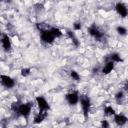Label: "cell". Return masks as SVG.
Returning a JSON list of instances; mask_svg holds the SVG:
<instances>
[{
    "label": "cell",
    "instance_id": "cell-1",
    "mask_svg": "<svg viewBox=\"0 0 128 128\" xmlns=\"http://www.w3.org/2000/svg\"><path fill=\"white\" fill-rule=\"evenodd\" d=\"M32 106H33V104L31 102H27V103L14 102V103H12V107L11 108L19 116H21V117H23L25 119H28L29 116L31 115Z\"/></svg>",
    "mask_w": 128,
    "mask_h": 128
},
{
    "label": "cell",
    "instance_id": "cell-2",
    "mask_svg": "<svg viewBox=\"0 0 128 128\" xmlns=\"http://www.w3.org/2000/svg\"><path fill=\"white\" fill-rule=\"evenodd\" d=\"M79 103H80V107H81V110H82V113H83V116L85 119L88 118L89 116V112H90V109H91V99L89 96L87 95H82L80 96V99H79Z\"/></svg>",
    "mask_w": 128,
    "mask_h": 128
},
{
    "label": "cell",
    "instance_id": "cell-3",
    "mask_svg": "<svg viewBox=\"0 0 128 128\" xmlns=\"http://www.w3.org/2000/svg\"><path fill=\"white\" fill-rule=\"evenodd\" d=\"M0 83L3 87H5L7 89H12L16 85V81L14 80V78H12L11 76L6 75V74L0 75Z\"/></svg>",
    "mask_w": 128,
    "mask_h": 128
},
{
    "label": "cell",
    "instance_id": "cell-4",
    "mask_svg": "<svg viewBox=\"0 0 128 128\" xmlns=\"http://www.w3.org/2000/svg\"><path fill=\"white\" fill-rule=\"evenodd\" d=\"M40 39L43 43H46V44H52L55 41V37L50 32L49 28L40 30Z\"/></svg>",
    "mask_w": 128,
    "mask_h": 128
},
{
    "label": "cell",
    "instance_id": "cell-5",
    "mask_svg": "<svg viewBox=\"0 0 128 128\" xmlns=\"http://www.w3.org/2000/svg\"><path fill=\"white\" fill-rule=\"evenodd\" d=\"M79 99H80V95H79L78 91H70L65 95L66 102L71 106L77 105L79 103Z\"/></svg>",
    "mask_w": 128,
    "mask_h": 128
},
{
    "label": "cell",
    "instance_id": "cell-6",
    "mask_svg": "<svg viewBox=\"0 0 128 128\" xmlns=\"http://www.w3.org/2000/svg\"><path fill=\"white\" fill-rule=\"evenodd\" d=\"M35 102H36V105L39 109V111H46L48 112L50 110V104L49 102L47 101V99L43 96H37L35 98Z\"/></svg>",
    "mask_w": 128,
    "mask_h": 128
},
{
    "label": "cell",
    "instance_id": "cell-7",
    "mask_svg": "<svg viewBox=\"0 0 128 128\" xmlns=\"http://www.w3.org/2000/svg\"><path fill=\"white\" fill-rule=\"evenodd\" d=\"M87 31H88L89 35L91 37H93L94 39H96V40H101L103 38V36H104V33L95 24H92L91 26H89L87 28Z\"/></svg>",
    "mask_w": 128,
    "mask_h": 128
},
{
    "label": "cell",
    "instance_id": "cell-8",
    "mask_svg": "<svg viewBox=\"0 0 128 128\" xmlns=\"http://www.w3.org/2000/svg\"><path fill=\"white\" fill-rule=\"evenodd\" d=\"M0 42H1V46H2L4 51L8 52V51L11 50V48H12V41H11V38H10V36L8 34L3 33L1 35Z\"/></svg>",
    "mask_w": 128,
    "mask_h": 128
},
{
    "label": "cell",
    "instance_id": "cell-9",
    "mask_svg": "<svg viewBox=\"0 0 128 128\" xmlns=\"http://www.w3.org/2000/svg\"><path fill=\"white\" fill-rule=\"evenodd\" d=\"M115 10L117 12V14L121 17V18H126L128 15V9L127 6L123 3V2H117L115 4Z\"/></svg>",
    "mask_w": 128,
    "mask_h": 128
},
{
    "label": "cell",
    "instance_id": "cell-10",
    "mask_svg": "<svg viewBox=\"0 0 128 128\" xmlns=\"http://www.w3.org/2000/svg\"><path fill=\"white\" fill-rule=\"evenodd\" d=\"M114 123L119 126V127H123L124 125H126L127 123V117L122 114V113H116L114 116Z\"/></svg>",
    "mask_w": 128,
    "mask_h": 128
},
{
    "label": "cell",
    "instance_id": "cell-11",
    "mask_svg": "<svg viewBox=\"0 0 128 128\" xmlns=\"http://www.w3.org/2000/svg\"><path fill=\"white\" fill-rule=\"evenodd\" d=\"M114 68H115V63H113L112 61L109 60V61H107V62L104 64V66L102 67L101 73L104 74V75H107V74L111 73V72L114 70Z\"/></svg>",
    "mask_w": 128,
    "mask_h": 128
},
{
    "label": "cell",
    "instance_id": "cell-12",
    "mask_svg": "<svg viewBox=\"0 0 128 128\" xmlns=\"http://www.w3.org/2000/svg\"><path fill=\"white\" fill-rule=\"evenodd\" d=\"M47 115H48V112H46V111H39V112L34 116L33 123H34V124H40V123H42V122L46 119Z\"/></svg>",
    "mask_w": 128,
    "mask_h": 128
},
{
    "label": "cell",
    "instance_id": "cell-13",
    "mask_svg": "<svg viewBox=\"0 0 128 128\" xmlns=\"http://www.w3.org/2000/svg\"><path fill=\"white\" fill-rule=\"evenodd\" d=\"M109 60L112 61L113 63H120L123 62V58L121 57V55L117 52H112L109 56Z\"/></svg>",
    "mask_w": 128,
    "mask_h": 128
},
{
    "label": "cell",
    "instance_id": "cell-14",
    "mask_svg": "<svg viewBox=\"0 0 128 128\" xmlns=\"http://www.w3.org/2000/svg\"><path fill=\"white\" fill-rule=\"evenodd\" d=\"M67 34H68V36H69V38L71 39V41H72V43L74 44V46H76V47H78V46L80 45V42H79V40H78V38L76 37V35H75V32H74L73 30H68V31H67Z\"/></svg>",
    "mask_w": 128,
    "mask_h": 128
},
{
    "label": "cell",
    "instance_id": "cell-15",
    "mask_svg": "<svg viewBox=\"0 0 128 128\" xmlns=\"http://www.w3.org/2000/svg\"><path fill=\"white\" fill-rule=\"evenodd\" d=\"M49 30H50V32L52 33V35L55 37V39L56 38H60V37H62V35H63V32L61 31V29L60 28H58V27H50L49 28Z\"/></svg>",
    "mask_w": 128,
    "mask_h": 128
},
{
    "label": "cell",
    "instance_id": "cell-16",
    "mask_svg": "<svg viewBox=\"0 0 128 128\" xmlns=\"http://www.w3.org/2000/svg\"><path fill=\"white\" fill-rule=\"evenodd\" d=\"M115 100H116V102L118 103V104H121L122 102H123V100L125 99V92H124V90H119L116 94H115Z\"/></svg>",
    "mask_w": 128,
    "mask_h": 128
},
{
    "label": "cell",
    "instance_id": "cell-17",
    "mask_svg": "<svg viewBox=\"0 0 128 128\" xmlns=\"http://www.w3.org/2000/svg\"><path fill=\"white\" fill-rule=\"evenodd\" d=\"M103 111H104V114H105L106 116H114V115L116 114V111H115V109L112 107V105H107V106H105Z\"/></svg>",
    "mask_w": 128,
    "mask_h": 128
},
{
    "label": "cell",
    "instance_id": "cell-18",
    "mask_svg": "<svg viewBox=\"0 0 128 128\" xmlns=\"http://www.w3.org/2000/svg\"><path fill=\"white\" fill-rule=\"evenodd\" d=\"M70 77L72 78V80H74V81H80V79H81V76H80V74L76 71V70H71L70 71Z\"/></svg>",
    "mask_w": 128,
    "mask_h": 128
},
{
    "label": "cell",
    "instance_id": "cell-19",
    "mask_svg": "<svg viewBox=\"0 0 128 128\" xmlns=\"http://www.w3.org/2000/svg\"><path fill=\"white\" fill-rule=\"evenodd\" d=\"M116 32H117L120 36H125V35L127 34V28L124 27V26L119 25V26L116 27Z\"/></svg>",
    "mask_w": 128,
    "mask_h": 128
},
{
    "label": "cell",
    "instance_id": "cell-20",
    "mask_svg": "<svg viewBox=\"0 0 128 128\" xmlns=\"http://www.w3.org/2000/svg\"><path fill=\"white\" fill-rule=\"evenodd\" d=\"M20 74H21V76H23V77H28V76L31 74V68H29V67H24V68H22V69L20 70Z\"/></svg>",
    "mask_w": 128,
    "mask_h": 128
},
{
    "label": "cell",
    "instance_id": "cell-21",
    "mask_svg": "<svg viewBox=\"0 0 128 128\" xmlns=\"http://www.w3.org/2000/svg\"><path fill=\"white\" fill-rule=\"evenodd\" d=\"M100 128H110V123H109V121L106 120V119L101 120V122H100Z\"/></svg>",
    "mask_w": 128,
    "mask_h": 128
},
{
    "label": "cell",
    "instance_id": "cell-22",
    "mask_svg": "<svg viewBox=\"0 0 128 128\" xmlns=\"http://www.w3.org/2000/svg\"><path fill=\"white\" fill-rule=\"evenodd\" d=\"M81 29H82V24H81V22H79V21L74 22V24H73V31H79V30H81Z\"/></svg>",
    "mask_w": 128,
    "mask_h": 128
},
{
    "label": "cell",
    "instance_id": "cell-23",
    "mask_svg": "<svg viewBox=\"0 0 128 128\" xmlns=\"http://www.w3.org/2000/svg\"><path fill=\"white\" fill-rule=\"evenodd\" d=\"M1 35H2V33H1V31H0V36H1Z\"/></svg>",
    "mask_w": 128,
    "mask_h": 128
},
{
    "label": "cell",
    "instance_id": "cell-24",
    "mask_svg": "<svg viewBox=\"0 0 128 128\" xmlns=\"http://www.w3.org/2000/svg\"><path fill=\"white\" fill-rule=\"evenodd\" d=\"M3 128H6V127H3Z\"/></svg>",
    "mask_w": 128,
    "mask_h": 128
}]
</instances>
